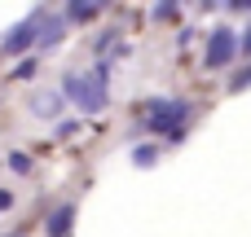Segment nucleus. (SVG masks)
<instances>
[{
    "mask_svg": "<svg viewBox=\"0 0 251 237\" xmlns=\"http://www.w3.org/2000/svg\"><path fill=\"white\" fill-rule=\"evenodd\" d=\"M154 18H176V4H154Z\"/></svg>",
    "mask_w": 251,
    "mask_h": 237,
    "instance_id": "nucleus-12",
    "label": "nucleus"
},
{
    "mask_svg": "<svg viewBox=\"0 0 251 237\" xmlns=\"http://www.w3.org/2000/svg\"><path fill=\"white\" fill-rule=\"evenodd\" d=\"M9 167H13L18 176H26V172H31V158H26V154H9Z\"/></svg>",
    "mask_w": 251,
    "mask_h": 237,
    "instance_id": "nucleus-10",
    "label": "nucleus"
},
{
    "mask_svg": "<svg viewBox=\"0 0 251 237\" xmlns=\"http://www.w3.org/2000/svg\"><path fill=\"white\" fill-rule=\"evenodd\" d=\"M62 88H66V97L84 110V114H101L106 106H110V66L106 62H97L93 70H71L66 79H62Z\"/></svg>",
    "mask_w": 251,
    "mask_h": 237,
    "instance_id": "nucleus-1",
    "label": "nucleus"
},
{
    "mask_svg": "<svg viewBox=\"0 0 251 237\" xmlns=\"http://www.w3.org/2000/svg\"><path fill=\"white\" fill-rule=\"evenodd\" d=\"M234 92H243V88H251V66H243L238 75H234V84H229Z\"/></svg>",
    "mask_w": 251,
    "mask_h": 237,
    "instance_id": "nucleus-11",
    "label": "nucleus"
},
{
    "mask_svg": "<svg viewBox=\"0 0 251 237\" xmlns=\"http://www.w3.org/2000/svg\"><path fill=\"white\" fill-rule=\"evenodd\" d=\"M62 31H66V22H62L57 13H44V22H40V35H35V40H40V48H53V44L62 40Z\"/></svg>",
    "mask_w": 251,
    "mask_h": 237,
    "instance_id": "nucleus-6",
    "label": "nucleus"
},
{
    "mask_svg": "<svg viewBox=\"0 0 251 237\" xmlns=\"http://www.w3.org/2000/svg\"><path fill=\"white\" fill-rule=\"evenodd\" d=\"M62 18H71V22H88V18H97V4H66Z\"/></svg>",
    "mask_w": 251,
    "mask_h": 237,
    "instance_id": "nucleus-8",
    "label": "nucleus"
},
{
    "mask_svg": "<svg viewBox=\"0 0 251 237\" xmlns=\"http://www.w3.org/2000/svg\"><path fill=\"white\" fill-rule=\"evenodd\" d=\"M9 207H13V194H9V189H0V211H9Z\"/></svg>",
    "mask_w": 251,
    "mask_h": 237,
    "instance_id": "nucleus-13",
    "label": "nucleus"
},
{
    "mask_svg": "<svg viewBox=\"0 0 251 237\" xmlns=\"http://www.w3.org/2000/svg\"><path fill=\"white\" fill-rule=\"evenodd\" d=\"M31 110L49 119V114H57V110H62V97H57V92H49V97H35V101H31Z\"/></svg>",
    "mask_w": 251,
    "mask_h": 237,
    "instance_id": "nucleus-7",
    "label": "nucleus"
},
{
    "mask_svg": "<svg viewBox=\"0 0 251 237\" xmlns=\"http://www.w3.org/2000/svg\"><path fill=\"white\" fill-rule=\"evenodd\" d=\"M40 22H44V9H35L26 22H18V26L4 35V53H22V48H31L35 35H40Z\"/></svg>",
    "mask_w": 251,
    "mask_h": 237,
    "instance_id": "nucleus-4",
    "label": "nucleus"
},
{
    "mask_svg": "<svg viewBox=\"0 0 251 237\" xmlns=\"http://www.w3.org/2000/svg\"><path fill=\"white\" fill-rule=\"evenodd\" d=\"M243 53L251 57V26H247V35H243Z\"/></svg>",
    "mask_w": 251,
    "mask_h": 237,
    "instance_id": "nucleus-14",
    "label": "nucleus"
},
{
    "mask_svg": "<svg viewBox=\"0 0 251 237\" xmlns=\"http://www.w3.org/2000/svg\"><path fill=\"white\" fill-rule=\"evenodd\" d=\"M185 119H190V101H181V97H159V101H150L146 128H150V132H163V136H172V141H181Z\"/></svg>",
    "mask_w": 251,
    "mask_h": 237,
    "instance_id": "nucleus-2",
    "label": "nucleus"
},
{
    "mask_svg": "<svg viewBox=\"0 0 251 237\" xmlns=\"http://www.w3.org/2000/svg\"><path fill=\"white\" fill-rule=\"evenodd\" d=\"M71 224H75V202H57L44 215V233L49 237H71Z\"/></svg>",
    "mask_w": 251,
    "mask_h": 237,
    "instance_id": "nucleus-5",
    "label": "nucleus"
},
{
    "mask_svg": "<svg viewBox=\"0 0 251 237\" xmlns=\"http://www.w3.org/2000/svg\"><path fill=\"white\" fill-rule=\"evenodd\" d=\"M13 237H18V233H13Z\"/></svg>",
    "mask_w": 251,
    "mask_h": 237,
    "instance_id": "nucleus-15",
    "label": "nucleus"
},
{
    "mask_svg": "<svg viewBox=\"0 0 251 237\" xmlns=\"http://www.w3.org/2000/svg\"><path fill=\"white\" fill-rule=\"evenodd\" d=\"M132 158H137V167H154V163H159V150H154V145H137Z\"/></svg>",
    "mask_w": 251,
    "mask_h": 237,
    "instance_id": "nucleus-9",
    "label": "nucleus"
},
{
    "mask_svg": "<svg viewBox=\"0 0 251 237\" xmlns=\"http://www.w3.org/2000/svg\"><path fill=\"white\" fill-rule=\"evenodd\" d=\"M234 53H238V35H234V26L225 22V26H216V31L207 35V57H203V66H207V70H221V66L234 62Z\"/></svg>",
    "mask_w": 251,
    "mask_h": 237,
    "instance_id": "nucleus-3",
    "label": "nucleus"
}]
</instances>
